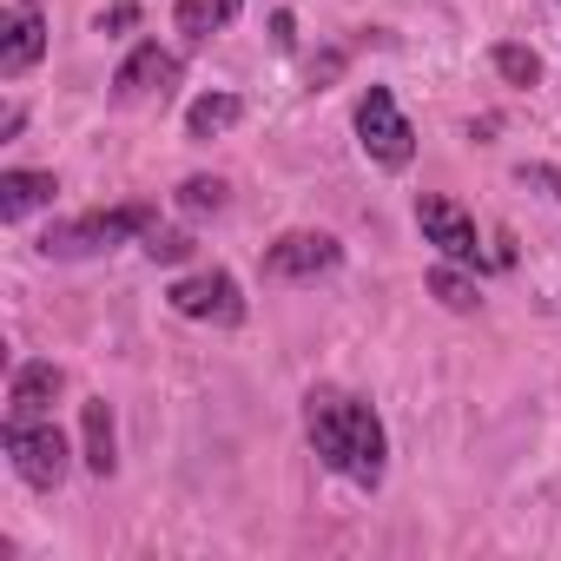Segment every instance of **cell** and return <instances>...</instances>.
<instances>
[{
	"mask_svg": "<svg viewBox=\"0 0 561 561\" xmlns=\"http://www.w3.org/2000/svg\"><path fill=\"white\" fill-rule=\"evenodd\" d=\"M305 436H311V449H318V462L331 476H344L364 495L383 489V476H390V430H383V416L364 397H351L337 383H318L305 397Z\"/></svg>",
	"mask_w": 561,
	"mask_h": 561,
	"instance_id": "cell-1",
	"label": "cell"
},
{
	"mask_svg": "<svg viewBox=\"0 0 561 561\" xmlns=\"http://www.w3.org/2000/svg\"><path fill=\"white\" fill-rule=\"evenodd\" d=\"M159 225L152 205H113V211H80L67 225H47L41 251L47 257H100V251H119L126 238H146Z\"/></svg>",
	"mask_w": 561,
	"mask_h": 561,
	"instance_id": "cell-2",
	"label": "cell"
},
{
	"mask_svg": "<svg viewBox=\"0 0 561 561\" xmlns=\"http://www.w3.org/2000/svg\"><path fill=\"white\" fill-rule=\"evenodd\" d=\"M0 443H8L14 476L27 489H41V495H54L67 482V469H73V449L54 430V416H8V423H0Z\"/></svg>",
	"mask_w": 561,
	"mask_h": 561,
	"instance_id": "cell-3",
	"label": "cell"
},
{
	"mask_svg": "<svg viewBox=\"0 0 561 561\" xmlns=\"http://www.w3.org/2000/svg\"><path fill=\"white\" fill-rule=\"evenodd\" d=\"M357 146H364V159L383 165V172H403V165L416 159V126L403 119V106H397L390 87H364V93H357Z\"/></svg>",
	"mask_w": 561,
	"mask_h": 561,
	"instance_id": "cell-4",
	"label": "cell"
},
{
	"mask_svg": "<svg viewBox=\"0 0 561 561\" xmlns=\"http://www.w3.org/2000/svg\"><path fill=\"white\" fill-rule=\"evenodd\" d=\"M165 305H172L185 324H218V331H238V324H244V291H238V277L218 271V264L179 277V285L165 291Z\"/></svg>",
	"mask_w": 561,
	"mask_h": 561,
	"instance_id": "cell-5",
	"label": "cell"
},
{
	"mask_svg": "<svg viewBox=\"0 0 561 561\" xmlns=\"http://www.w3.org/2000/svg\"><path fill=\"white\" fill-rule=\"evenodd\" d=\"M344 264V244L331 231H285L277 244H264V277L277 285H311V277H331Z\"/></svg>",
	"mask_w": 561,
	"mask_h": 561,
	"instance_id": "cell-6",
	"label": "cell"
},
{
	"mask_svg": "<svg viewBox=\"0 0 561 561\" xmlns=\"http://www.w3.org/2000/svg\"><path fill=\"white\" fill-rule=\"evenodd\" d=\"M416 225H423V244H436L449 264H469V271L489 264V257H482V238H476V218H469L456 198L423 192V198H416Z\"/></svg>",
	"mask_w": 561,
	"mask_h": 561,
	"instance_id": "cell-7",
	"label": "cell"
},
{
	"mask_svg": "<svg viewBox=\"0 0 561 561\" xmlns=\"http://www.w3.org/2000/svg\"><path fill=\"white\" fill-rule=\"evenodd\" d=\"M179 73H185V60H179V54H165L159 41H139V47L119 60V73H113V100H119V106L165 100V93L179 87Z\"/></svg>",
	"mask_w": 561,
	"mask_h": 561,
	"instance_id": "cell-8",
	"label": "cell"
},
{
	"mask_svg": "<svg viewBox=\"0 0 561 561\" xmlns=\"http://www.w3.org/2000/svg\"><path fill=\"white\" fill-rule=\"evenodd\" d=\"M41 60H47V21H41V8L14 0V14H0V80H21Z\"/></svg>",
	"mask_w": 561,
	"mask_h": 561,
	"instance_id": "cell-9",
	"label": "cell"
},
{
	"mask_svg": "<svg viewBox=\"0 0 561 561\" xmlns=\"http://www.w3.org/2000/svg\"><path fill=\"white\" fill-rule=\"evenodd\" d=\"M60 390H67V370L47 364V357H27V364H14V377H8V416H54Z\"/></svg>",
	"mask_w": 561,
	"mask_h": 561,
	"instance_id": "cell-10",
	"label": "cell"
},
{
	"mask_svg": "<svg viewBox=\"0 0 561 561\" xmlns=\"http://www.w3.org/2000/svg\"><path fill=\"white\" fill-rule=\"evenodd\" d=\"M80 462H87V476H113L119 469V430H113V403L106 397H87L80 403Z\"/></svg>",
	"mask_w": 561,
	"mask_h": 561,
	"instance_id": "cell-11",
	"label": "cell"
},
{
	"mask_svg": "<svg viewBox=\"0 0 561 561\" xmlns=\"http://www.w3.org/2000/svg\"><path fill=\"white\" fill-rule=\"evenodd\" d=\"M54 198H60V179L54 172H27V165L0 172V225H21V218L47 211Z\"/></svg>",
	"mask_w": 561,
	"mask_h": 561,
	"instance_id": "cell-12",
	"label": "cell"
},
{
	"mask_svg": "<svg viewBox=\"0 0 561 561\" xmlns=\"http://www.w3.org/2000/svg\"><path fill=\"white\" fill-rule=\"evenodd\" d=\"M244 119V100L238 93H198L192 106H185V139H218V133H231Z\"/></svg>",
	"mask_w": 561,
	"mask_h": 561,
	"instance_id": "cell-13",
	"label": "cell"
},
{
	"mask_svg": "<svg viewBox=\"0 0 561 561\" xmlns=\"http://www.w3.org/2000/svg\"><path fill=\"white\" fill-rule=\"evenodd\" d=\"M172 21H179V41H185V47H205V41L231 21V8H225V0H179Z\"/></svg>",
	"mask_w": 561,
	"mask_h": 561,
	"instance_id": "cell-14",
	"label": "cell"
},
{
	"mask_svg": "<svg viewBox=\"0 0 561 561\" xmlns=\"http://www.w3.org/2000/svg\"><path fill=\"white\" fill-rule=\"evenodd\" d=\"M489 67H495L508 87H541V54L522 47V41H495V47H489Z\"/></svg>",
	"mask_w": 561,
	"mask_h": 561,
	"instance_id": "cell-15",
	"label": "cell"
},
{
	"mask_svg": "<svg viewBox=\"0 0 561 561\" xmlns=\"http://www.w3.org/2000/svg\"><path fill=\"white\" fill-rule=\"evenodd\" d=\"M172 198H179L185 218H218V211L231 205V185H225V179H185Z\"/></svg>",
	"mask_w": 561,
	"mask_h": 561,
	"instance_id": "cell-16",
	"label": "cell"
},
{
	"mask_svg": "<svg viewBox=\"0 0 561 561\" xmlns=\"http://www.w3.org/2000/svg\"><path fill=\"white\" fill-rule=\"evenodd\" d=\"M430 291H436V298H443L449 311H476V305H482V298H476V285L462 277V264H449V257H443V264L430 271Z\"/></svg>",
	"mask_w": 561,
	"mask_h": 561,
	"instance_id": "cell-17",
	"label": "cell"
},
{
	"mask_svg": "<svg viewBox=\"0 0 561 561\" xmlns=\"http://www.w3.org/2000/svg\"><path fill=\"white\" fill-rule=\"evenodd\" d=\"M139 244H146L152 264H185V257H192V231H165V225H152Z\"/></svg>",
	"mask_w": 561,
	"mask_h": 561,
	"instance_id": "cell-18",
	"label": "cell"
},
{
	"mask_svg": "<svg viewBox=\"0 0 561 561\" xmlns=\"http://www.w3.org/2000/svg\"><path fill=\"white\" fill-rule=\"evenodd\" d=\"M126 27H139V8H133V0H119V8L100 14V34H126Z\"/></svg>",
	"mask_w": 561,
	"mask_h": 561,
	"instance_id": "cell-19",
	"label": "cell"
},
{
	"mask_svg": "<svg viewBox=\"0 0 561 561\" xmlns=\"http://www.w3.org/2000/svg\"><path fill=\"white\" fill-rule=\"evenodd\" d=\"M522 185H541V192H554V205H561V165H522Z\"/></svg>",
	"mask_w": 561,
	"mask_h": 561,
	"instance_id": "cell-20",
	"label": "cell"
},
{
	"mask_svg": "<svg viewBox=\"0 0 561 561\" xmlns=\"http://www.w3.org/2000/svg\"><path fill=\"white\" fill-rule=\"evenodd\" d=\"M21 126H27V106H8V119H0V139H14Z\"/></svg>",
	"mask_w": 561,
	"mask_h": 561,
	"instance_id": "cell-21",
	"label": "cell"
},
{
	"mask_svg": "<svg viewBox=\"0 0 561 561\" xmlns=\"http://www.w3.org/2000/svg\"><path fill=\"white\" fill-rule=\"evenodd\" d=\"M225 8H231V14H238V8H244V0H225Z\"/></svg>",
	"mask_w": 561,
	"mask_h": 561,
	"instance_id": "cell-22",
	"label": "cell"
},
{
	"mask_svg": "<svg viewBox=\"0 0 561 561\" xmlns=\"http://www.w3.org/2000/svg\"><path fill=\"white\" fill-rule=\"evenodd\" d=\"M21 8H41V0H21Z\"/></svg>",
	"mask_w": 561,
	"mask_h": 561,
	"instance_id": "cell-23",
	"label": "cell"
},
{
	"mask_svg": "<svg viewBox=\"0 0 561 561\" xmlns=\"http://www.w3.org/2000/svg\"><path fill=\"white\" fill-rule=\"evenodd\" d=\"M554 8H561V0H554Z\"/></svg>",
	"mask_w": 561,
	"mask_h": 561,
	"instance_id": "cell-24",
	"label": "cell"
}]
</instances>
